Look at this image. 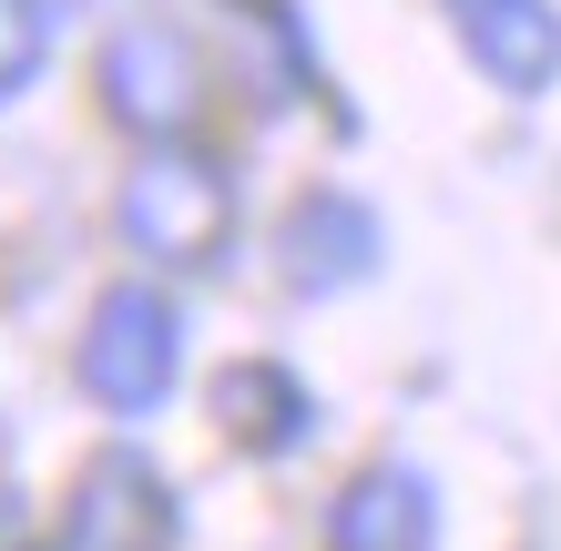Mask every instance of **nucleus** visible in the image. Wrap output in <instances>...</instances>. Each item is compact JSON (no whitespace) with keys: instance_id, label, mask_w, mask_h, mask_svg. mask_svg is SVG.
Instances as JSON below:
<instances>
[{"instance_id":"9d476101","label":"nucleus","mask_w":561,"mask_h":551,"mask_svg":"<svg viewBox=\"0 0 561 551\" xmlns=\"http://www.w3.org/2000/svg\"><path fill=\"white\" fill-rule=\"evenodd\" d=\"M0 551H51V541H42V521H31V501L11 491V480H0Z\"/></svg>"},{"instance_id":"423d86ee","label":"nucleus","mask_w":561,"mask_h":551,"mask_svg":"<svg viewBox=\"0 0 561 551\" xmlns=\"http://www.w3.org/2000/svg\"><path fill=\"white\" fill-rule=\"evenodd\" d=\"M439 21L459 61L511 103H541L561 82V0H439Z\"/></svg>"},{"instance_id":"39448f33","label":"nucleus","mask_w":561,"mask_h":551,"mask_svg":"<svg viewBox=\"0 0 561 551\" xmlns=\"http://www.w3.org/2000/svg\"><path fill=\"white\" fill-rule=\"evenodd\" d=\"M378 255H388V225L368 215V194H347V184L296 194L286 225H276V276L296 297H347V286L378 276Z\"/></svg>"},{"instance_id":"f257e3e1","label":"nucleus","mask_w":561,"mask_h":551,"mask_svg":"<svg viewBox=\"0 0 561 551\" xmlns=\"http://www.w3.org/2000/svg\"><path fill=\"white\" fill-rule=\"evenodd\" d=\"M113 225H123V245H134L153 276H205V266L236 255L245 194H236V174H225V153H205V134L194 144H134V174H123V194H113Z\"/></svg>"},{"instance_id":"1a4fd4ad","label":"nucleus","mask_w":561,"mask_h":551,"mask_svg":"<svg viewBox=\"0 0 561 551\" xmlns=\"http://www.w3.org/2000/svg\"><path fill=\"white\" fill-rule=\"evenodd\" d=\"M51 51H61V0H0V113L42 92Z\"/></svg>"},{"instance_id":"7ed1b4c3","label":"nucleus","mask_w":561,"mask_h":551,"mask_svg":"<svg viewBox=\"0 0 561 551\" xmlns=\"http://www.w3.org/2000/svg\"><path fill=\"white\" fill-rule=\"evenodd\" d=\"M92 92L134 144H194L215 113V51L174 11H123L92 51Z\"/></svg>"},{"instance_id":"0eeeda50","label":"nucleus","mask_w":561,"mask_h":551,"mask_svg":"<svg viewBox=\"0 0 561 551\" xmlns=\"http://www.w3.org/2000/svg\"><path fill=\"white\" fill-rule=\"evenodd\" d=\"M337 551H439V480L419 460H368L327 510Z\"/></svg>"},{"instance_id":"20e7f679","label":"nucleus","mask_w":561,"mask_h":551,"mask_svg":"<svg viewBox=\"0 0 561 551\" xmlns=\"http://www.w3.org/2000/svg\"><path fill=\"white\" fill-rule=\"evenodd\" d=\"M184 541V501L144 449H103L72 480V521H61L51 551H174Z\"/></svg>"},{"instance_id":"f03ea898","label":"nucleus","mask_w":561,"mask_h":551,"mask_svg":"<svg viewBox=\"0 0 561 551\" xmlns=\"http://www.w3.org/2000/svg\"><path fill=\"white\" fill-rule=\"evenodd\" d=\"M194 358V328H184V297L163 276H113L103 297L82 307V337H72V388L103 418H153L163 399L184 388Z\"/></svg>"},{"instance_id":"9b49d317","label":"nucleus","mask_w":561,"mask_h":551,"mask_svg":"<svg viewBox=\"0 0 561 551\" xmlns=\"http://www.w3.org/2000/svg\"><path fill=\"white\" fill-rule=\"evenodd\" d=\"M61 11H92V0H61Z\"/></svg>"},{"instance_id":"6e6552de","label":"nucleus","mask_w":561,"mask_h":551,"mask_svg":"<svg viewBox=\"0 0 561 551\" xmlns=\"http://www.w3.org/2000/svg\"><path fill=\"white\" fill-rule=\"evenodd\" d=\"M215 418H225L236 449H266V460L317 439V399H307V378H296L286 358H236L215 378Z\"/></svg>"}]
</instances>
